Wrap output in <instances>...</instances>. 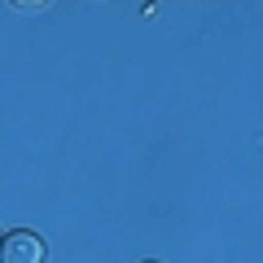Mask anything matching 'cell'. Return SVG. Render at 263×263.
Segmentation results:
<instances>
[{"label": "cell", "instance_id": "obj_1", "mask_svg": "<svg viewBox=\"0 0 263 263\" xmlns=\"http://www.w3.org/2000/svg\"><path fill=\"white\" fill-rule=\"evenodd\" d=\"M0 263H44V241L27 228H18L0 241Z\"/></svg>", "mask_w": 263, "mask_h": 263}, {"label": "cell", "instance_id": "obj_2", "mask_svg": "<svg viewBox=\"0 0 263 263\" xmlns=\"http://www.w3.org/2000/svg\"><path fill=\"white\" fill-rule=\"evenodd\" d=\"M0 241H5V237H0Z\"/></svg>", "mask_w": 263, "mask_h": 263}]
</instances>
